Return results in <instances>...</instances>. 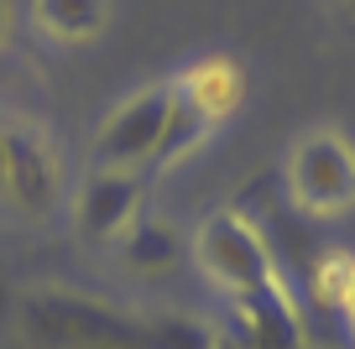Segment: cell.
I'll return each mask as SVG.
<instances>
[{
	"label": "cell",
	"instance_id": "cell-1",
	"mask_svg": "<svg viewBox=\"0 0 355 349\" xmlns=\"http://www.w3.org/2000/svg\"><path fill=\"white\" fill-rule=\"evenodd\" d=\"M26 349H110V344H136L152 334V318H136L125 307L105 303L89 292L68 287H37L16 307Z\"/></svg>",
	"mask_w": 355,
	"mask_h": 349
},
{
	"label": "cell",
	"instance_id": "cell-2",
	"mask_svg": "<svg viewBox=\"0 0 355 349\" xmlns=\"http://www.w3.org/2000/svg\"><path fill=\"white\" fill-rule=\"evenodd\" d=\"M189 256L199 266V276H209L225 297H245L256 287L277 282V261L266 235L241 214V208H214L209 219H199L189 240Z\"/></svg>",
	"mask_w": 355,
	"mask_h": 349
},
{
	"label": "cell",
	"instance_id": "cell-3",
	"mask_svg": "<svg viewBox=\"0 0 355 349\" xmlns=\"http://www.w3.org/2000/svg\"><path fill=\"white\" fill-rule=\"evenodd\" d=\"M288 198L313 219L355 208V141L340 131H303L282 167Z\"/></svg>",
	"mask_w": 355,
	"mask_h": 349
},
{
	"label": "cell",
	"instance_id": "cell-4",
	"mask_svg": "<svg viewBox=\"0 0 355 349\" xmlns=\"http://www.w3.org/2000/svg\"><path fill=\"white\" fill-rule=\"evenodd\" d=\"M167 115H173V84H146V89H136V94H125L121 105L105 115L94 141H89L94 167L152 172L162 131H167Z\"/></svg>",
	"mask_w": 355,
	"mask_h": 349
},
{
	"label": "cell",
	"instance_id": "cell-5",
	"mask_svg": "<svg viewBox=\"0 0 355 349\" xmlns=\"http://www.w3.org/2000/svg\"><path fill=\"white\" fill-rule=\"evenodd\" d=\"M63 198V167L42 131L6 125V167H0V208L21 219H47Z\"/></svg>",
	"mask_w": 355,
	"mask_h": 349
},
{
	"label": "cell",
	"instance_id": "cell-6",
	"mask_svg": "<svg viewBox=\"0 0 355 349\" xmlns=\"http://www.w3.org/2000/svg\"><path fill=\"white\" fill-rule=\"evenodd\" d=\"M146 172H121V167H94L73 188V235L84 245H121L125 229L141 219Z\"/></svg>",
	"mask_w": 355,
	"mask_h": 349
},
{
	"label": "cell",
	"instance_id": "cell-7",
	"mask_svg": "<svg viewBox=\"0 0 355 349\" xmlns=\"http://www.w3.org/2000/svg\"><path fill=\"white\" fill-rule=\"evenodd\" d=\"M230 328L241 349H298L303 344V318L282 282L230 297Z\"/></svg>",
	"mask_w": 355,
	"mask_h": 349
},
{
	"label": "cell",
	"instance_id": "cell-8",
	"mask_svg": "<svg viewBox=\"0 0 355 349\" xmlns=\"http://www.w3.org/2000/svg\"><path fill=\"white\" fill-rule=\"evenodd\" d=\"M173 89L189 99L209 125L230 120L235 109L245 105V94H251V84H245V63H241V57H230V53L193 57V63L173 78Z\"/></svg>",
	"mask_w": 355,
	"mask_h": 349
},
{
	"label": "cell",
	"instance_id": "cell-9",
	"mask_svg": "<svg viewBox=\"0 0 355 349\" xmlns=\"http://www.w3.org/2000/svg\"><path fill=\"white\" fill-rule=\"evenodd\" d=\"M32 21L58 47H89L110 26V0H32Z\"/></svg>",
	"mask_w": 355,
	"mask_h": 349
},
{
	"label": "cell",
	"instance_id": "cell-10",
	"mask_svg": "<svg viewBox=\"0 0 355 349\" xmlns=\"http://www.w3.org/2000/svg\"><path fill=\"white\" fill-rule=\"evenodd\" d=\"M121 256H125L131 266H141V271H167V266L183 256V240H178L162 219H146V214H141L131 229H125Z\"/></svg>",
	"mask_w": 355,
	"mask_h": 349
},
{
	"label": "cell",
	"instance_id": "cell-11",
	"mask_svg": "<svg viewBox=\"0 0 355 349\" xmlns=\"http://www.w3.org/2000/svg\"><path fill=\"white\" fill-rule=\"evenodd\" d=\"M6 37H11V11H6V0H0V47H6Z\"/></svg>",
	"mask_w": 355,
	"mask_h": 349
},
{
	"label": "cell",
	"instance_id": "cell-12",
	"mask_svg": "<svg viewBox=\"0 0 355 349\" xmlns=\"http://www.w3.org/2000/svg\"><path fill=\"white\" fill-rule=\"evenodd\" d=\"M6 307H11V287H6V271H0V318H6Z\"/></svg>",
	"mask_w": 355,
	"mask_h": 349
},
{
	"label": "cell",
	"instance_id": "cell-13",
	"mask_svg": "<svg viewBox=\"0 0 355 349\" xmlns=\"http://www.w3.org/2000/svg\"><path fill=\"white\" fill-rule=\"evenodd\" d=\"M334 6H340V11L350 16V21H355V0H334Z\"/></svg>",
	"mask_w": 355,
	"mask_h": 349
},
{
	"label": "cell",
	"instance_id": "cell-14",
	"mask_svg": "<svg viewBox=\"0 0 355 349\" xmlns=\"http://www.w3.org/2000/svg\"><path fill=\"white\" fill-rule=\"evenodd\" d=\"M345 318H350V334H355V297L345 303Z\"/></svg>",
	"mask_w": 355,
	"mask_h": 349
},
{
	"label": "cell",
	"instance_id": "cell-15",
	"mask_svg": "<svg viewBox=\"0 0 355 349\" xmlns=\"http://www.w3.org/2000/svg\"><path fill=\"white\" fill-rule=\"evenodd\" d=\"M0 167H6V120H0Z\"/></svg>",
	"mask_w": 355,
	"mask_h": 349
}]
</instances>
